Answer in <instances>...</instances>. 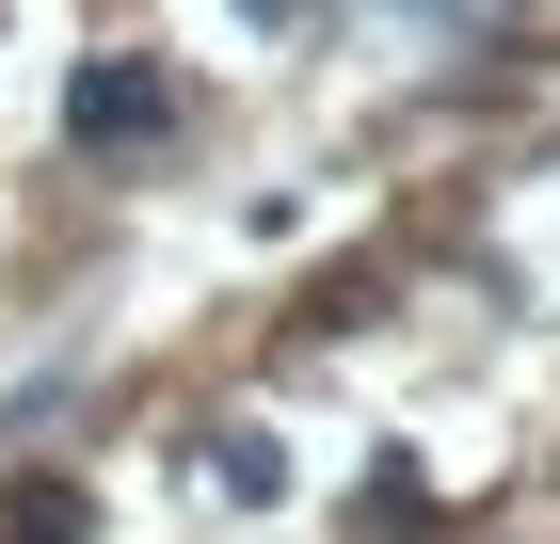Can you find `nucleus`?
<instances>
[{
  "mask_svg": "<svg viewBox=\"0 0 560 544\" xmlns=\"http://www.w3.org/2000/svg\"><path fill=\"white\" fill-rule=\"evenodd\" d=\"M161 128H176V81L144 48H96L81 81H65V144H96V161H113V144H161Z\"/></svg>",
  "mask_w": 560,
  "mask_h": 544,
  "instance_id": "obj_1",
  "label": "nucleus"
},
{
  "mask_svg": "<svg viewBox=\"0 0 560 544\" xmlns=\"http://www.w3.org/2000/svg\"><path fill=\"white\" fill-rule=\"evenodd\" d=\"M0 544H81V481H16L0 497Z\"/></svg>",
  "mask_w": 560,
  "mask_h": 544,
  "instance_id": "obj_2",
  "label": "nucleus"
},
{
  "mask_svg": "<svg viewBox=\"0 0 560 544\" xmlns=\"http://www.w3.org/2000/svg\"><path fill=\"white\" fill-rule=\"evenodd\" d=\"M241 16H289V0H241Z\"/></svg>",
  "mask_w": 560,
  "mask_h": 544,
  "instance_id": "obj_3",
  "label": "nucleus"
}]
</instances>
